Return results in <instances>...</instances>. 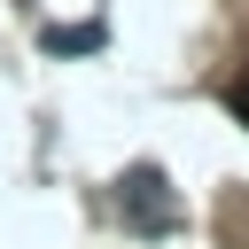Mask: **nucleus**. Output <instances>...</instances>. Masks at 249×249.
Instances as JSON below:
<instances>
[{"instance_id":"obj_2","label":"nucleus","mask_w":249,"mask_h":249,"mask_svg":"<svg viewBox=\"0 0 249 249\" xmlns=\"http://www.w3.org/2000/svg\"><path fill=\"white\" fill-rule=\"evenodd\" d=\"M47 47H54V54H86V47H101V23H70V31L54 23V31H47Z\"/></svg>"},{"instance_id":"obj_3","label":"nucleus","mask_w":249,"mask_h":249,"mask_svg":"<svg viewBox=\"0 0 249 249\" xmlns=\"http://www.w3.org/2000/svg\"><path fill=\"white\" fill-rule=\"evenodd\" d=\"M226 109H233V117H241V124H249V70H241V78H233V93H226Z\"/></svg>"},{"instance_id":"obj_1","label":"nucleus","mask_w":249,"mask_h":249,"mask_svg":"<svg viewBox=\"0 0 249 249\" xmlns=\"http://www.w3.org/2000/svg\"><path fill=\"white\" fill-rule=\"evenodd\" d=\"M117 202H124V218H132L140 233H171V226H179V202H171V187H163L156 163H132L124 187H117Z\"/></svg>"}]
</instances>
